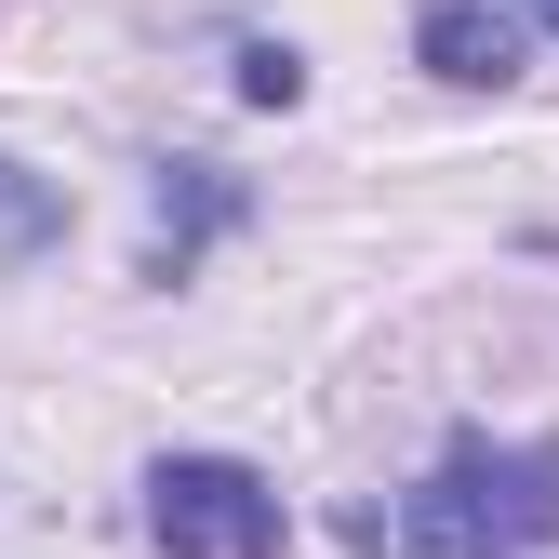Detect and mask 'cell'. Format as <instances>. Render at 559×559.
Returning a JSON list of instances; mask_svg holds the SVG:
<instances>
[{"instance_id": "cell-1", "label": "cell", "mask_w": 559, "mask_h": 559, "mask_svg": "<svg viewBox=\"0 0 559 559\" xmlns=\"http://www.w3.org/2000/svg\"><path fill=\"white\" fill-rule=\"evenodd\" d=\"M346 546L360 559H533V546H559V440L453 427L440 466L386 520H346Z\"/></svg>"}, {"instance_id": "cell-2", "label": "cell", "mask_w": 559, "mask_h": 559, "mask_svg": "<svg viewBox=\"0 0 559 559\" xmlns=\"http://www.w3.org/2000/svg\"><path fill=\"white\" fill-rule=\"evenodd\" d=\"M147 546L160 559H280L294 546V507L240 453H160L147 466Z\"/></svg>"}, {"instance_id": "cell-3", "label": "cell", "mask_w": 559, "mask_h": 559, "mask_svg": "<svg viewBox=\"0 0 559 559\" xmlns=\"http://www.w3.org/2000/svg\"><path fill=\"white\" fill-rule=\"evenodd\" d=\"M520 53H533V27L507 14V0H427V14H413V67L453 81V94H507Z\"/></svg>"}, {"instance_id": "cell-4", "label": "cell", "mask_w": 559, "mask_h": 559, "mask_svg": "<svg viewBox=\"0 0 559 559\" xmlns=\"http://www.w3.org/2000/svg\"><path fill=\"white\" fill-rule=\"evenodd\" d=\"M253 214V187L227 160H160V227H147V280L174 294V280H200V253H214L227 227Z\"/></svg>"}, {"instance_id": "cell-5", "label": "cell", "mask_w": 559, "mask_h": 559, "mask_svg": "<svg viewBox=\"0 0 559 559\" xmlns=\"http://www.w3.org/2000/svg\"><path fill=\"white\" fill-rule=\"evenodd\" d=\"M53 240H67V187H53V174H27L14 147H0V280L40 266Z\"/></svg>"}, {"instance_id": "cell-6", "label": "cell", "mask_w": 559, "mask_h": 559, "mask_svg": "<svg viewBox=\"0 0 559 559\" xmlns=\"http://www.w3.org/2000/svg\"><path fill=\"white\" fill-rule=\"evenodd\" d=\"M240 107H307V53L294 40H240Z\"/></svg>"}, {"instance_id": "cell-7", "label": "cell", "mask_w": 559, "mask_h": 559, "mask_svg": "<svg viewBox=\"0 0 559 559\" xmlns=\"http://www.w3.org/2000/svg\"><path fill=\"white\" fill-rule=\"evenodd\" d=\"M533 27H559V0H533Z\"/></svg>"}]
</instances>
